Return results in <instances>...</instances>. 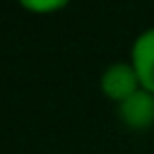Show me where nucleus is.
Masks as SVG:
<instances>
[{
  "label": "nucleus",
  "instance_id": "nucleus-1",
  "mask_svg": "<svg viewBox=\"0 0 154 154\" xmlns=\"http://www.w3.org/2000/svg\"><path fill=\"white\" fill-rule=\"evenodd\" d=\"M137 84H140V77H137L135 67L125 65V63H116V65H111L101 75V89H103V94L108 99H113V101H120V103L125 99H130L135 91H140Z\"/></svg>",
  "mask_w": 154,
  "mask_h": 154
},
{
  "label": "nucleus",
  "instance_id": "nucleus-2",
  "mask_svg": "<svg viewBox=\"0 0 154 154\" xmlns=\"http://www.w3.org/2000/svg\"><path fill=\"white\" fill-rule=\"evenodd\" d=\"M120 118L125 125L135 130H144L154 123V94L147 89L135 91L130 99L120 103Z\"/></svg>",
  "mask_w": 154,
  "mask_h": 154
},
{
  "label": "nucleus",
  "instance_id": "nucleus-4",
  "mask_svg": "<svg viewBox=\"0 0 154 154\" xmlns=\"http://www.w3.org/2000/svg\"><path fill=\"white\" fill-rule=\"evenodd\" d=\"M22 5L26 10H34V12H46V10H60V7H65L63 0H53V2H31V0H24Z\"/></svg>",
  "mask_w": 154,
  "mask_h": 154
},
{
  "label": "nucleus",
  "instance_id": "nucleus-3",
  "mask_svg": "<svg viewBox=\"0 0 154 154\" xmlns=\"http://www.w3.org/2000/svg\"><path fill=\"white\" fill-rule=\"evenodd\" d=\"M132 67L140 77V84L154 94V29H149L135 38Z\"/></svg>",
  "mask_w": 154,
  "mask_h": 154
}]
</instances>
